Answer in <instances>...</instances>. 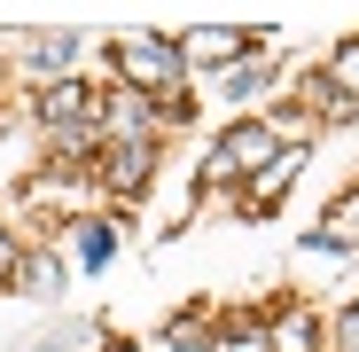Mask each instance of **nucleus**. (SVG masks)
<instances>
[{
	"instance_id": "nucleus-8",
	"label": "nucleus",
	"mask_w": 359,
	"mask_h": 352,
	"mask_svg": "<svg viewBox=\"0 0 359 352\" xmlns=\"http://www.w3.org/2000/svg\"><path fill=\"white\" fill-rule=\"evenodd\" d=\"M328 79H336V94H344V102H359V39L336 55V71H328Z\"/></svg>"
},
{
	"instance_id": "nucleus-2",
	"label": "nucleus",
	"mask_w": 359,
	"mask_h": 352,
	"mask_svg": "<svg viewBox=\"0 0 359 352\" xmlns=\"http://www.w3.org/2000/svg\"><path fill=\"white\" fill-rule=\"evenodd\" d=\"M117 55H126V71H133V86H149V94L180 86V47H164V39H126Z\"/></svg>"
},
{
	"instance_id": "nucleus-9",
	"label": "nucleus",
	"mask_w": 359,
	"mask_h": 352,
	"mask_svg": "<svg viewBox=\"0 0 359 352\" xmlns=\"http://www.w3.org/2000/svg\"><path fill=\"white\" fill-rule=\"evenodd\" d=\"M79 259H86V266L109 259V227H79Z\"/></svg>"
},
{
	"instance_id": "nucleus-5",
	"label": "nucleus",
	"mask_w": 359,
	"mask_h": 352,
	"mask_svg": "<svg viewBox=\"0 0 359 352\" xmlns=\"http://www.w3.org/2000/svg\"><path fill=\"white\" fill-rule=\"evenodd\" d=\"M149 164H156V141L133 133V141H117V149H109V181H117V188H141V181H149Z\"/></svg>"
},
{
	"instance_id": "nucleus-7",
	"label": "nucleus",
	"mask_w": 359,
	"mask_h": 352,
	"mask_svg": "<svg viewBox=\"0 0 359 352\" xmlns=\"http://www.w3.org/2000/svg\"><path fill=\"white\" fill-rule=\"evenodd\" d=\"M219 352H273V344H266V329H258V321H234V329L219 337Z\"/></svg>"
},
{
	"instance_id": "nucleus-11",
	"label": "nucleus",
	"mask_w": 359,
	"mask_h": 352,
	"mask_svg": "<svg viewBox=\"0 0 359 352\" xmlns=\"http://www.w3.org/2000/svg\"><path fill=\"white\" fill-rule=\"evenodd\" d=\"M0 282H8V227H0Z\"/></svg>"
},
{
	"instance_id": "nucleus-3",
	"label": "nucleus",
	"mask_w": 359,
	"mask_h": 352,
	"mask_svg": "<svg viewBox=\"0 0 359 352\" xmlns=\"http://www.w3.org/2000/svg\"><path fill=\"white\" fill-rule=\"evenodd\" d=\"M297 164H305V141H281V149L266 157V172H250V211H273V196L289 188Z\"/></svg>"
},
{
	"instance_id": "nucleus-6",
	"label": "nucleus",
	"mask_w": 359,
	"mask_h": 352,
	"mask_svg": "<svg viewBox=\"0 0 359 352\" xmlns=\"http://www.w3.org/2000/svg\"><path fill=\"white\" fill-rule=\"evenodd\" d=\"M266 344H273V352H313L320 337H313V321H305V313H281V321L266 329Z\"/></svg>"
},
{
	"instance_id": "nucleus-4",
	"label": "nucleus",
	"mask_w": 359,
	"mask_h": 352,
	"mask_svg": "<svg viewBox=\"0 0 359 352\" xmlns=\"http://www.w3.org/2000/svg\"><path fill=\"white\" fill-rule=\"evenodd\" d=\"M243 47H250V32L211 24V32H188V39H180V63H226V55H243Z\"/></svg>"
},
{
	"instance_id": "nucleus-1",
	"label": "nucleus",
	"mask_w": 359,
	"mask_h": 352,
	"mask_svg": "<svg viewBox=\"0 0 359 352\" xmlns=\"http://www.w3.org/2000/svg\"><path fill=\"white\" fill-rule=\"evenodd\" d=\"M273 149H281V141H273L266 126H234V133H226V149H211V157H203V181H234V172H258Z\"/></svg>"
},
{
	"instance_id": "nucleus-10",
	"label": "nucleus",
	"mask_w": 359,
	"mask_h": 352,
	"mask_svg": "<svg viewBox=\"0 0 359 352\" xmlns=\"http://www.w3.org/2000/svg\"><path fill=\"white\" fill-rule=\"evenodd\" d=\"M336 344H344V352H359V306L344 313V337H336Z\"/></svg>"
}]
</instances>
